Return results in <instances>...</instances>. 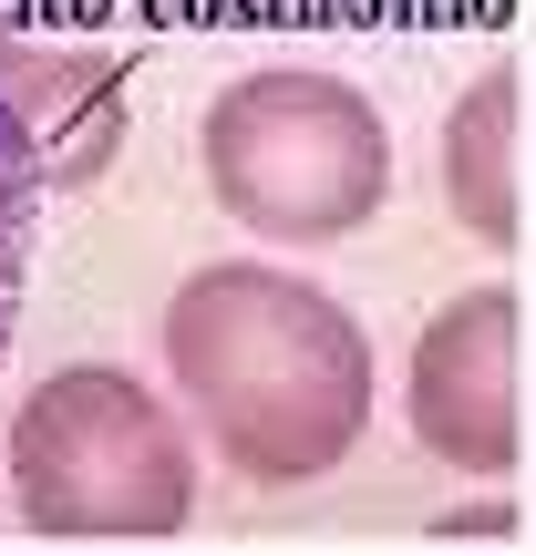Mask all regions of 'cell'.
<instances>
[{
    "instance_id": "6da1fadb",
    "label": "cell",
    "mask_w": 536,
    "mask_h": 556,
    "mask_svg": "<svg viewBox=\"0 0 536 556\" xmlns=\"http://www.w3.org/2000/svg\"><path fill=\"white\" fill-rule=\"evenodd\" d=\"M165 371L248 484H320L372 433L361 319L269 258H217L165 299Z\"/></svg>"
},
{
    "instance_id": "7a4b0ae2",
    "label": "cell",
    "mask_w": 536,
    "mask_h": 556,
    "mask_svg": "<svg viewBox=\"0 0 536 556\" xmlns=\"http://www.w3.org/2000/svg\"><path fill=\"white\" fill-rule=\"evenodd\" d=\"M207 144V197L278 248H331L382 217L392 197V124L361 83L310 73V62H269L238 73L197 124Z\"/></svg>"
},
{
    "instance_id": "3957f363",
    "label": "cell",
    "mask_w": 536,
    "mask_h": 556,
    "mask_svg": "<svg viewBox=\"0 0 536 556\" xmlns=\"http://www.w3.org/2000/svg\"><path fill=\"white\" fill-rule=\"evenodd\" d=\"M11 505L32 536H176L197 516V443L135 371L73 361L11 413Z\"/></svg>"
},
{
    "instance_id": "277c9868",
    "label": "cell",
    "mask_w": 536,
    "mask_h": 556,
    "mask_svg": "<svg viewBox=\"0 0 536 556\" xmlns=\"http://www.w3.org/2000/svg\"><path fill=\"white\" fill-rule=\"evenodd\" d=\"M124 41L94 31H52V21H0V114H11L21 155H32L41 197L114 176L124 155Z\"/></svg>"
},
{
    "instance_id": "5b68a950",
    "label": "cell",
    "mask_w": 536,
    "mask_h": 556,
    "mask_svg": "<svg viewBox=\"0 0 536 556\" xmlns=\"http://www.w3.org/2000/svg\"><path fill=\"white\" fill-rule=\"evenodd\" d=\"M413 443L444 475H516V289H464L413 340Z\"/></svg>"
},
{
    "instance_id": "8992f818",
    "label": "cell",
    "mask_w": 536,
    "mask_h": 556,
    "mask_svg": "<svg viewBox=\"0 0 536 556\" xmlns=\"http://www.w3.org/2000/svg\"><path fill=\"white\" fill-rule=\"evenodd\" d=\"M444 206L485 248H516V73H475V93L444 114Z\"/></svg>"
},
{
    "instance_id": "52a82bcc",
    "label": "cell",
    "mask_w": 536,
    "mask_h": 556,
    "mask_svg": "<svg viewBox=\"0 0 536 556\" xmlns=\"http://www.w3.org/2000/svg\"><path fill=\"white\" fill-rule=\"evenodd\" d=\"M32 227H41V176H32V155H21L11 114H0V361H11L21 278H32Z\"/></svg>"
}]
</instances>
